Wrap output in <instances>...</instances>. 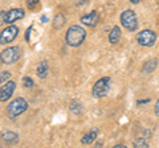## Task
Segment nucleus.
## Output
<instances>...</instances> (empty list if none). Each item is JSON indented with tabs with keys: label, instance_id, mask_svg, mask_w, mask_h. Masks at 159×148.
Wrapping results in <instances>:
<instances>
[{
	"label": "nucleus",
	"instance_id": "nucleus-17",
	"mask_svg": "<svg viewBox=\"0 0 159 148\" xmlns=\"http://www.w3.org/2000/svg\"><path fill=\"white\" fill-rule=\"evenodd\" d=\"M23 85H24V87L25 89H31V87H33V80L31 77H24L23 78Z\"/></svg>",
	"mask_w": 159,
	"mask_h": 148
},
{
	"label": "nucleus",
	"instance_id": "nucleus-24",
	"mask_svg": "<svg viewBox=\"0 0 159 148\" xmlns=\"http://www.w3.org/2000/svg\"><path fill=\"white\" fill-rule=\"evenodd\" d=\"M130 2H131L133 4H138L139 2H141V0H130Z\"/></svg>",
	"mask_w": 159,
	"mask_h": 148
},
{
	"label": "nucleus",
	"instance_id": "nucleus-3",
	"mask_svg": "<svg viewBox=\"0 0 159 148\" xmlns=\"http://www.w3.org/2000/svg\"><path fill=\"white\" fill-rule=\"evenodd\" d=\"M21 57V50L19 46H9L6 48L0 53V62L4 65H12V63L17 62Z\"/></svg>",
	"mask_w": 159,
	"mask_h": 148
},
{
	"label": "nucleus",
	"instance_id": "nucleus-15",
	"mask_svg": "<svg viewBox=\"0 0 159 148\" xmlns=\"http://www.w3.org/2000/svg\"><path fill=\"white\" fill-rule=\"evenodd\" d=\"M157 65H158V60H157V58H154V60H148L147 62H145V65L142 66V73H146V74L151 73L154 69L157 67Z\"/></svg>",
	"mask_w": 159,
	"mask_h": 148
},
{
	"label": "nucleus",
	"instance_id": "nucleus-14",
	"mask_svg": "<svg viewBox=\"0 0 159 148\" xmlns=\"http://www.w3.org/2000/svg\"><path fill=\"white\" fill-rule=\"evenodd\" d=\"M65 23H66L65 16H64L62 13H57L53 19V28L54 29H61L64 25H65Z\"/></svg>",
	"mask_w": 159,
	"mask_h": 148
},
{
	"label": "nucleus",
	"instance_id": "nucleus-8",
	"mask_svg": "<svg viewBox=\"0 0 159 148\" xmlns=\"http://www.w3.org/2000/svg\"><path fill=\"white\" fill-rule=\"evenodd\" d=\"M15 90H16V82L7 81L0 87V102H7L13 95Z\"/></svg>",
	"mask_w": 159,
	"mask_h": 148
},
{
	"label": "nucleus",
	"instance_id": "nucleus-13",
	"mask_svg": "<svg viewBox=\"0 0 159 148\" xmlns=\"http://www.w3.org/2000/svg\"><path fill=\"white\" fill-rule=\"evenodd\" d=\"M119 38H121V28L114 27L109 33V41H110V44H117Z\"/></svg>",
	"mask_w": 159,
	"mask_h": 148
},
{
	"label": "nucleus",
	"instance_id": "nucleus-21",
	"mask_svg": "<svg viewBox=\"0 0 159 148\" xmlns=\"http://www.w3.org/2000/svg\"><path fill=\"white\" fill-rule=\"evenodd\" d=\"M154 111H155V115H157V116H159V99L157 101L155 106H154Z\"/></svg>",
	"mask_w": 159,
	"mask_h": 148
},
{
	"label": "nucleus",
	"instance_id": "nucleus-25",
	"mask_svg": "<svg viewBox=\"0 0 159 148\" xmlns=\"http://www.w3.org/2000/svg\"><path fill=\"white\" fill-rule=\"evenodd\" d=\"M41 20H43V23H45V21H47V16H43Z\"/></svg>",
	"mask_w": 159,
	"mask_h": 148
},
{
	"label": "nucleus",
	"instance_id": "nucleus-16",
	"mask_svg": "<svg viewBox=\"0 0 159 148\" xmlns=\"http://www.w3.org/2000/svg\"><path fill=\"white\" fill-rule=\"evenodd\" d=\"M98 135L97 130H92L90 132H88V134H85V136L81 139V143L82 144H92V143L96 140V137Z\"/></svg>",
	"mask_w": 159,
	"mask_h": 148
},
{
	"label": "nucleus",
	"instance_id": "nucleus-23",
	"mask_svg": "<svg viewBox=\"0 0 159 148\" xmlns=\"http://www.w3.org/2000/svg\"><path fill=\"white\" fill-rule=\"evenodd\" d=\"M114 148H126L125 146H123V144H117L116 147H114Z\"/></svg>",
	"mask_w": 159,
	"mask_h": 148
},
{
	"label": "nucleus",
	"instance_id": "nucleus-4",
	"mask_svg": "<svg viewBox=\"0 0 159 148\" xmlns=\"http://www.w3.org/2000/svg\"><path fill=\"white\" fill-rule=\"evenodd\" d=\"M110 86H111V80L109 77H103L101 80H98L93 86V90H92V94L94 98H102L105 97L109 90H110Z\"/></svg>",
	"mask_w": 159,
	"mask_h": 148
},
{
	"label": "nucleus",
	"instance_id": "nucleus-5",
	"mask_svg": "<svg viewBox=\"0 0 159 148\" xmlns=\"http://www.w3.org/2000/svg\"><path fill=\"white\" fill-rule=\"evenodd\" d=\"M121 24L123 28H126L127 31H137L138 28V19L137 15L131 9H126L121 13Z\"/></svg>",
	"mask_w": 159,
	"mask_h": 148
},
{
	"label": "nucleus",
	"instance_id": "nucleus-12",
	"mask_svg": "<svg viewBox=\"0 0 159 148\" xmlns=\"http://www.w3.org/2000/svg\"><path fill=\"white\" fill-rule=\"evenodd\" d=\"M2 139L6 144H16V143L19 141V135L15 134V132H12V131H6L2 135Z\"/></svg>",
	"mask_w": 159,
	"mask_h": 148
},
{
	"label": "nucleus",
	"instance_id": "nucleus-7",
	"mask_svg": "<svg viewBox=\"0 0 159 148\" xmlns=\"http://www.w3.org/2000/svg\"><path fill=\"white\" fill-rule=\"evenodd\" d=\"M17 34H19V28L16 25L7 27L4 31H2V33H0V44H2V45L11 44L12 41H15V38L17 37Z\"/></svg>",
	"mask_w": 159,
	"mask_h": 148
},
{
	"label": "nucleus",
	"instance_id": "nucleus-18",
	"mask_svg": "<svg viewBox=\"0 0 159 148\" xmlns=\"http://www.w3.org/2000/svg\"><path fill=\"white\" fill-rule=\"evenodd\" d=\"M9 78H11V73L9 72H2L0 73V83H6Z\"/></svg>",
	"mask_w": 159,
	"mask_h": 148
},
{
	"label": "nucleus",
	"instance_id": "nucleus-10",
	"mask_svg": "<svg viewBox=\"0 0 159 148\" xmlns=\"http://www.w3.org/2000/svg\"><path fill=\"white\" fill-rule=\"evenodd\" d=\"M99 21V16H98V13L97 11H92L90 13H88L85 15V16H82L81 17V23L84 24V25H86V27H96L97 24Z\"/></svg>",
	"mask_w": 159,
	"mask_h": 148
},
{
	"label": "nucleus",
	"instance_id": "nucleus-2",
	"mask_svg": "<svg viewBox=\"0 0 159 148\" xmlns=\"http://www.w3.org/2000/svg\"><path fill=\"white\" fill-rule=\"evenodd\" d=\"M27 108H28V102L24 98L19 97L7 106V114L9 116V119H16L24 111H27Z\"/></svg>",
	"mask_w": 159,
	"mask_h": 148
},
{
	"label": "nucleus",
	"instance_id": "nucleus-11",
	"mask_svg": "<svg viewBox=\"0 0 159 148\" xmlns=\"http://www.w3.org/2000/svg\"><path fill=\"white\" fill-rule=\"evenodd\" d=\"M48 73H49V66H48V61H41L37 65V70H36V74L39 78H41V80H45L48 77Z\"/></svg>",
	"mask_w": 159,
	"mask_h": 148
},
{
	"label": "nucleus",
	"instance_id": "nucleus-6",
	"mask_svg": "<svg viewBox=\"0 0 159 148\" xmlns=\"http://www.w3.org/2000/svg\"><path fill=\"white\" fill-rule=\"evenodd\" d=\"M137 41L141 46H152L157 41V34L151 29H145L137 34Z\"/></svg>",
	"mask_w": 159,
	"mask_h": 148
},
{
	"label": "nucleus",
	"instance_id": "nucleus-9",
	"mask_svg": "<svg viewBox=\"0 0 159 148\" xmlns=\"http://www.w3.org/2000/svg\"><path fill=\"white\" fill-rule=\"evenodd\" d=\"M24 15H25L24 9H21V8H12V9H9V11H7L6 15H4V23L6 24H12L15 21L20 20V19H23Z\"/></svg>",
	"mask_w": 159,
	"mask_h": 148
},
{
	"label": "nucleus",
	"instance_id": "nucleus-19",
	"mask_svg": "<svg viewBox=\"0 0 159 148\" xmlns=\"http://www.w3.org/2000/svg\"><path fill=\"white\" fill-rule=\"evenodd\" d=\"M25 3H27V7L31 9V11H33V9L39 6V0H25Z\"/></svg>",
	"mask_w": 159,
	"mask_h": 148
},
{
	"label": "nucleus",
	"instance_id": "nucleus-22",
	"mask_svg": "<svg viewBox=\"0 0 159 148\" xmlns=\"http://www.w3.org/2000/svg\"><path fill=\"white\" fill-rule=\"evenodd\" d=\"M4 15H6V11L0 12V25H2V24H6L4 23Z\"/></svg>",
	"mask_w": 159,
	"mask_h": 148
},
{
	"label": "nucleus",
	"instance_id": "nucleus-1",
	"mask_svg": "<svg viewBox=\"0 0 159 148\" xmlns=\"http://www.w3.org/2000/svg\"><path fill=\"white\" fill-rule=\"evenodd\" d=\"M85 37H86V32L82 27L72 25V27H69L68 32L65 34V41H66L68 45L76 48V46H80L84 42Z\"/></svg>",
	"mask_w": 159,
	"mask_h": 148
},
{
	"label": "nucleus",
	"instance_id": "nucleus-20",
	"mask_svg": "<svg viewBox=\"0 0 159 148\" xmlns=\"http://www.w3.org/2000/svg\"><path fill=\"white\" fill-rule=\"evenodd\" d=\"M134 146L135 147H148V144H147V141L146 140H143V139H137L135 140V143H134Z\"/></svg>",
	"mask_w": 159,
	"mask_h": 148
}]
</instances>
